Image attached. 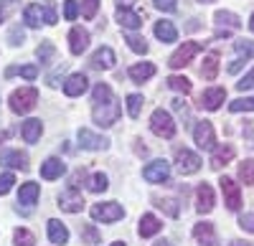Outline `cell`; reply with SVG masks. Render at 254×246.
Wrapping results in <instances>:
<instances>
[{
    "label": "cell",
    "instance_id": "6da1fadb",
    "mask_svg": "<svg viewBox=\"0 0 254 246\" xmlns=\"http://www.w3.org/2000/svg\"><path fill=\"white\" fill-rule=\"evenodd\" d=\"M120 112H122L120 101L112 94L110 84L99 81V84L94 87V92H92V117H94V125L97 127H112L115 122L120 119Z\"/></svg>",
    "mask_w": 254,
    "mask_h": 246
},
{
    "label": "cell",
    "instance_id": "7a4b0ae2",
    "mask_svg": "<svg viewBox=\"0 0 254 246\" xmlns=\"http://www.w3.org/2000/svg\"><path fill=\"white\" fill-rule=\"evenodd\" d=\"M38 101V92L33 87H20L10 94V109L15 114H28Z\"/></svg>",
    "mask_w": 254,
    "mask_h": 246
},
{
    "label": "cell",
    "instance_id": "3957f363",
    "mask_svg": "<svg viewBox=\"0 0 254 246\" xmlns=\"http://www.w3.org/2000/svg\"><path fill=\"white\" fill-rule=\"evenodd\" d=\"M150 130L163 140H173L176 137V122L165 109H155L150 117Z\"/></svg>",
    "mask_w": 254,
    "mask_h": 246
},
{
    "label": "cell",
    "instance_id": "277c9868",
    "mask_svg": "<svg viewBox=\"0 0 254 246\" xmlns=\"http://www.w3.org/2000/svg\"><path fill=\"white\" fill-rule=\"evenodd\" d=\"M201 44H198V41H186V44L171 56V58H168V66H171V69H183V66H188L190 64V61H193V56H198L201 53Z\"/></svg>",
    "mask_w": 254,
    "mask_h": 246
},
{
    "label": "cell",
    "instance_id": "5b68a950",
    "mask_svg": "<svg viewBox=\"0 0 254 246\" xmlns=\"http://www.w3.org/2000/svg\"><path fill=\"white\" fill-rule=\"evenodd\" d=\"M125 216V208L120 206V203L110 200V203H97V206H92V218L94 221H102V223H115Z\"/></svg>",
    "mask_w": 254,
    "mask_h": 246
},
{
    "label": "cell",
    "instance_id": "8992f818",
    "mask_svg": "<svg viewBox=\"0 0 254 246\" xmlns=\"http://www.w3.org/2000/svg\"><path fill=\"white\" fill-rule=\"evenodd\" d=\"M176 168H178L181 175H193V173L201 170V157L183 148V150L176 152Z\"/></svg>",
    "mask_w": 254,
    "mask_h": 246
},
{
    "label": "cell",
    "instance_id": "52a82bcc",
    "mask_svg": "<svg viewBox=\"0 0 254 246\" xmlns=\"http://www.w3.org/2000/svg\"><path fill=\"white\" fill-rule=\"evenodd\" d=\"M221 193H224V203L229 206V211H239L242 206V191H239V183H234L231 178H221L219 180Z\"/></svg>",
    "mask_w": 254,
    "mask_h": 246
},
{
    "label": "cell",
    "instance_id": "ba28073f",
    "mask_svg": "<svg viewBox=\"0 0 254 246\" xmlns=\"http://www.w3.org/2000/svg\"><path fill=\"white\" fill-rule=\"evenodd\" d=\"M142 178L147 183H168V178H171V165H168L165 160H153L150 165L142 168Z\"/></svg>",
    "mask_w": 254,
    "mask_h": 246
},
{
    "label": "cell",
    "instance_id": "9c48e42d",
    "mask_svg": "<svg viewBox=\"0 0 254 246\" xmlns=\"http://www.w3.org/2000/svg\"><path fill=\"white\" fill-rule=\"evenodd\" d=\"M193 140L201 150H214L216 148V135H214V125L211 122H198L196 130H193Z\"/></svg>",
    "mask_w": 254,
    "mask_h": 246
},
{
    "label": "cell",
    "instance_id": "30bf717a",
    "mask_svg": "<svg viewBox=\"0 0 254 246\" xmlns=\"http://www.w3.org/2000/svg\"><path fill=\"white\" fill-rule=\"evenodd\" d=\"M59 208L61 211H66V213H79L84 208V198L79 193V188H66L61 196H59Z\"/></svg>",
    "mask_w": 254,
    "mask_h": 246
},
{
    "label": "cell",
    "instance_id": "8fae6325",
    "mask_svg": "<svg viewBox=\"0 0 254 246\" xmlns=\"http://www.w3.org/2000/svg\"><path fill=\"white\" fill-rule=\"evenodd\" d=\"M214 20H216V26H219L216 38H226L229 31H237L242 26V20L237 18V13H231V10H216Z\"/></svg>",
    "mask_w": 254,
    "mask_h": 246
},
{
    "label": "cell",
    "instance_id": "7c38bea8",
    "mask_svg": "<svg viewBox=\"0 0 254 246\" xmlns=\"http://www.w3.org/2000/svg\"><path fill=\"white\" fill-rule=\"evenodd\" d=\"M221 101H226V89L224 87H214V89H206L198 97V107H203L208 112H216L221 107Z\"/></svg>",
    "mask_w": 254,
    "mask_h": 246
},
{
    "label": "cell",
    "instance_id": "4fadbf2b",
    "mask_svg": "<svg viewBox=\"0 0 254 246\" xmlns=\"http://www.w3.org/2000/svg\"><path fill=\"white\" fill-rule=\"evenodd\" d=\"M41 196V186L38 183H23L18 191V206H23V213H28L33 206H36V200Z\"/></svg>",
    "mask_w": 254,
    "mask_h": 246
},
{
    "label": "cell",
    "instance_id": "5bb4252c",
    "mask_svg": "<svg viewBox=\"0 0 254 246\" xmlns=\"http://www.w3.org/2000/svg\"><path fill=\"white\" fill-rule=\"evenodd\" d=\"M87 46H89V31L81 28V26H74L69 31V51L74 56H81L84 51H87Z\"/></svg>",
    "mask_w": 254,
    "mask_h": 246
},
{
    "label": "cell",
    "instance_id": "9a60e30c",
    "mask_svg": "<svg viewBox=\"0 0 254 246\" xmlns=\"http://www.w3.org/2000/svg\"><path fill=\"white\" fill-rule=\"evenodd\" d=\"M0 165L15 168V170H28V155L20 150H0Z\"/></svg>",
    "mask_w": 254,
    "mask_h": 246
},
{
    "label": "cell",
    "instance_id": "2e32d148",
    "mask_svg": "<svg viewBox=\"0 0 254 246\" xmlns=\"http://www.w3.org/2000/svg\"><path fill=\"white\" fill-rule=\"evenodd\" d=\"M214 203H216V198H214L211 186L208 183H201V186L196 188V211L198 213H211L214 211Z\"/></svg>",
    "mask_w": 254,
    "mask_h": 246
},
{
    "label": "cell",
    "instance_id": "e0dca14e",
    "mask_svg": "<svg viewBox=\"0 0 254 246\" xmlns=\"http://www.w3.org/2000/svg\"><path fill=\"white\" fill-rule=\"evenodd\" d=\"M89 89V79L84 74H71L66 81H64V94L66 97H81Z\"/></svg>",
    "mask_w": 254,
    "mask_h": 246
},
{
    "label": "cell",
    "instance_id": "ac0fdd59",
    "mask_svg": "<svg viewBox=\"0 0 254 246\" xmlns=\"http://www.w3.org/2000/svg\"><path fill=\"white\" fill-rule=\"evenodd\" d=\"M79 145L84 150H107L110 148V140L107 137H99L89 130H79Z\"/></svg>",
    "mask_w": 254,
    "mask_h": 246
},
{
    "label": "cell",
    "instance_id": "d6986e66",
    "mask_svg": "<svg viewBox=\"0 0 254 246\" xmlns=\"http://www.w3.org/2000/svg\"><path fill=\"white\" fill-rule=\"evenodd\" d=\"M46 15H49V8L38 5V3H33L23 10V20L28 28H41V23H46Z\"/></svg>",
    "mask_w": 254,
    "mask_h": 246
},
{
    "label": "cell",
    "instance_id": "ffe728a7",
    "mask_svg": "<svg viewBox=\"0 0 254 246\" xmlns=\"http://www.w3.org/2000/svg\"><path fill=\"white\" fill-rule=\"evenodd\" d=\"M117 23L122 28H127V31H137L142 26V15L135 13V10H130L127 5H120L117 8Z\"/></svg>",
    "mask_w": 254,
    "mask_h": 246
},
{
    "label": "cell",
    "instance_id": "44dd1931",
    "mask_svg": "<svg viewBox=\"0 0 254 246\" xmlns=\"http://www.w3.org/2000/svg\"><path fill=\"white\" fill-rule=\"evenodd\" d=\"M115 51L110 49V46H102V49H97L94 51V56H92V66L94 69H102V71H110L112 66H115Z\"/></svg>",
    "mask_w": 254,
    "mask_h": 246
},
{
    "label": "cell",
    "instance_id": "7402d4cb",
    "mask_svg": "<svg viewBox=\"0 0 254 246\" xmlns=\"http://www.w3.org/2000/svg\"><path fill=\"white\" fill-rule=\"evenodd\" d=\"M234 155H237V148H234V145H221V148H216L214 155H211V168L221 170L224 165H229V162L234 160Z\"/></svg>",
    "mask_w": 254,
    "mask_h": 246
},
{
    "label": "cell",
    "instance_id": "603a6c76",
    "mask_svg": "<svg viewBox=\"0 0 254 246\" xmlns=\"http://www.w3.org/2000/svg\"><path fill=\"white\" fill-rule=\"evenodd\" d=\"M66 173V165H64L61 157H49L44 165H41V178L44 180H56Z\"/></svg>",
    "mask_w": 254,
    "mask_h": 246
},
{
    "label": "cell",
    "instance_id": "cb8c5ba5",
    "mask_svg": "<svg viewBox=\"0 0 254 246\" xmlns=\"http://www.w3.org/2000/svg\"><path fill=\"white\" fill-rule=\"evenodd\" d=\"M193 236L201 241V246H219V239L214 234V223H196V229H193Z\"/></svg>",
    "mask_w": 254,
    "mask_h": 246
},
{
    "label": "cell",
    "instance_id": "d4e9b609",
    "mask_svg": "<svg viewBox=\"0 0 254 246\" xmlns=\"http://www.w3.org/2000/svg\"><path fill=\"white\" fill-rule=\"evenodd\" d=\"M160 229H163V223H160V218H158V216H153V213H145V216L140 218V226H137V231H140V236H142V239L155 236Z\"/></svg>",
    "mask_w": 254,
    "mask_h": 246
},
{
    "label": "cell",
    "instance_id": "484cf974",
    "mask_svg": "<svg viewBox=\"0 0 254 246\" xmlns=\"http://www.w3.org/2000/svg\"><path fill=\"white\" fill-rule=\"evenodd\" d=\"M130 79L135 81V84H142V81H147L150 76H155V66L150 64V61H142V64H135V66H130Z\"/></svg>",
    "mask_w": 254,
    "mask_h": 246
},
{
    "label": "cell",
    "instance_id": "4316f807",
    "mask_svg": "<svg viewBox=\"0 0 254 246\" xmlns=\"http://www.w3.org/2000/svg\"><path fill=\"white\" fill-rule=\"evenodd\" d=\"M49 239H51V244H56V246H64V244L69 241V229L64 226L61 221L51 218V221H49Z\"/></svg>",
    "mask_w": 254,
    "mask_h": 246
},
{
    "label": "cell",
    "instance_id": "83f0119b",
    "mask_svg": "<svg viewBox=\"0 0 254 246\" xmlns=\"http://www.w3.org/2000/svg\"><path fill=\"white\" fill-rule=\"evenodd\" d=\"M155 36L163 41V44H173V41H178V31H176V26L171 23V20H158L155 23Z\"/></svg>",
    "mask_w": 254,
    "mask_h": 246
},
{
    "label": "cell",
    "instance_id": "f1b7e54d",
    "mask_svg": "<svg viewBox=\"0 0 254 246\" xmlns=\"http://www.w3.org/2000/svg\"><path fill=\"white\" fill-rule=\"evenodd\" d=\"M201 76L206 81H214L219 76V56L216 53H208L203 56V64H201Z\"/></svg>",
    "mask_w": 254,
    "mask_h": 246
},
{
    "label": "cell",
    "instance_id": "f546056e",
    "mask_svg": "<svg viewBox=\"0 0 254 246\" xmlns=\"http://www.w3.org/2000/svg\"><path fill=\"white\" fill-rule=\"evenodd\" d=\"M44 132V125H41V119H26L23 127H20V135H23L26 142H36Z\"/></svg>",
    "mask_w": 254,
    "mask_h": 246
},
{
    "label": "cell",
    "instance_id": "4dcf8cb0",
    "mask_svg": "<svg viewBox=\"0 0 254 246\" xmlns=\"http://www.w3.org/2000/svg\"><path fill=\"white\" fill-rule=\"evenodd\" d=\"M36 56H38L41 64H51L54 56H56V46L51 44V41H44V44H41V46L36 49Z\"/></svg>",
    "mask_w": 254,
    "mask_h": 246
},
{
    "label": "cell",
    "instance_id": "1f68e13d",
    "mask_svg": "<svg viewBox=\"0 0 254 246\" xmlns=\"http://www.w3.org/2000/svg\"><path fill=\"white\" fill-rule=\"evenodd\" d=\"M168 87H171L173 92H181V94H188L190 89H193V84H190V79L186 76H168Z\"/></svg>",
    "mask_w": 254,
    "mask_h": 246
},
{
    "label": "cell",
    "instance_id": "d6a6232c",
    "mask_svg": "<svg viewBox=\"0 0 254 246\" xmlns=\"http://www.w3.org/2000/svg\"><path fill=\"white\" fill-rule=\"evenodd\" d=\"M239 178L244 180V186H254V157L239 162Z\"/></svg>",
    "mask_w": 254,
    "mask_h": 246
},
{
    "label": "cell",
    "instance_id": "836d02e7",
    "mask_svg": "<svg viewBox=\"0 0 254 246\" xmlns=\"http://www.w3.org/2000/svg\"><path fill=\"white\" fill-rule=\"evenodd\" d=\"M234 51L239 53V58L249 61V58L254 56V41H247V38H242V41H234Z\"/></svg>",
    "mask_w": 254,
    "mask_h": 246
},
{
    "label": "cell",
    "instance_id": "e575fe53",
    "mask_svg": "<svg viewBox=\"0 0 254 246\" xmlns=\"http://www.w3.org/2000/svg\"><path fill=\"white\" fill-rule=\"evenodd\" d=\"M142 97L140 94H127V114H130L132 119H137L140 117V109H142Z\"/></svg>",
    "mask_w": 254,
    "mask_h": 246
},
{
    "label": "cell",
    "instance_id": "d590c367",
    "mask_svg": "<svg viewBox=\"0 0 254 246\" xmlns=\"http://www.w3.org/2000/svg\"><path fill=\"white\" fill-rule=\"evenodd\" d=\"M107 186H110V183H107V175H104V173H94L92 178H89V191L92 193H104V191H107Z\"/></svg>",
    "mask_w": 254,
    "mask_h": 246
},
{
    "label": "cell",
    "instance_id": "8d00e7d4",
    "mask_svg": "<svg viewBox=\"0 0 254 246\" xmlns=\"http://www.w3.org/2000/svg\"><path fill=\"white\" fill-rule=\"evenodd\" d=\"M231 112H254V97H239L229 104Z\"/></svg>",
    "mask_w": 254,
    "mask_h": 246
},
{
    "label": "cell",
    "instance_id": "74e56055",
    "mask_svg": "<svg viewBox=\"0 0 254 246\" xmlns=\"http://www.w3.org/2000/svg\"><path fill=\"white\" fill-rule=\"evenodd\" d=\"M125 41H127V46H130L135 53H147V44H145V38H142V36H137V33H127Z\"/></svg>",
    "mask_w": 254,
    "mask_h": 246
},
{
    "label": "cell",
    "instance_id": "f35d334b",
    "mask_svg": "<svg viewBox=\"0 0 254 246\" xmlns=\"http://www.w3.org/2000/svg\"><path fill=\"white\" fill-rule=\"evenodd\" d=\"M13 241H15V246H33V244H36V236H33L28 229H15Z\"/></svg>",
    "mask_w": 254,
    "mask_h": 246
},
{
    "label": "cell",
    "instance_id": "ab89813d",
    "mask_svg": "<svg viewBox=\"0 0 254 246\" xmlns=\"http://www.w3.org/2000/svg\"><path fill=\"white\" fill-rule=\"evenodd\" d=\"M81 241L84 244H99L102 236H99V231L92 226V223H84V226H81Z\"/></svg>",
    "mask_w": 254,
    "mask_h": 246
},
{
    "label": "cell",
    "instance_id": "60d3db41",
    "mask_svg": "<svg viewBox=\"0 0 254 246\" xmlns=\"http://www.w3.org/2000/svg\"><path fill=\"white\" fill-rule=\"evenodd\" d=\"M18 10V0H0V23L8 20Z\"/></svg>",
    "mask_w": 254,
    "mask_h": 246
},
{
    "label": "cell",
    "instance_id": "b9f144b4",
    "mask_svg": "<svg viewBox=\"0 0 254 246\" xmlns=\"http://www.w3.org/2000/svg\"><path fill=\"white\" fill-rule=\"evenodd\" d=\"M23 41H26V31L20 28V26H13L8 31V44L10 46H23Z\"/></svg>",
    "mask_w": 254,
    "mask_h": 246
},
{
    "label": "cell",
    "instance_id": "7bdbcfd3",
    "mask_svg": "<svg viewBox=\"0 0 254 246\" xmlns=\"http://www.w3.org/2000/svg\"><path fill=\"white\" fill-rule=\"evenodd\" d=\"M97 10H99V0H81V15L87 20H92Z\"/></svg>",
    "mask_w": 254,
    "mask_h": 246
},
{
    "label": "cell",
    "instance_id": "ee69618b",
    "mask_svg": "<svg viewBox=\"0 0 254 246\" xmlns=\"http://www.w3.org/2000/svg\"><path fill=\"white\" fill-rule=\"evenodd\" d=\"M79 0H66V3H64V18L66 20H76V15H79Z\"/></svg>",
    "mask_w": 254,
    "mask_h": 246
},
{
    "label": "cell",
    "instance_id": "f6af8a7d",
    "mask_svg": "<svg viewBox=\"0 0 254 246\" xmlns=\"http://www.w3.org/2000/svg\"><path fill=\"white\" fill-rule=\"evenodd\" d=\"M155 206L163 208V211H168L173 218L178 216V206H176V200H171V198H155Z\"/></svg>",
    "mask_w": 254,
    "mask_h": 246
},
{
    "label": "cell",
    "instance_id": "bcb514c9",
    "mask_svg": "<svg viewBox=\"0 0 254 246\" xmlns=\"http://www.w3.org/2000/svg\"><path fill=\"white\" fill-rule=\"evenodd\" d=\"M15 183V175L13 173H0V196H5Z\"/></svg>",
    "mask_w": 254,
    "mask_h": 246
},
{
    "label": "cell",
    "instance_id": "7dc6e473",
    "mask_svg": "<svg viewBox=\"0 0 254 246\" xmlns=\"http://www.w3.org/2000/svg\"><path fill=\"white\" fill-rule=\"evenodd\" d=\"M237 89H239V92H249V89H254V69H252L242 81H237Z\"/></svg>",
    "mask_w": 254,
    "mask_h": 246
},
{
    "label": "cell",
    "instance_id": "c3c4849f",
    "mask_svg": "<svg viewBox=\"0 0 254 246\" xmlns=\"http://www.w3.org/2000/svg\"><path fill=\"white\" fill-rule=\"evenodd\" d=\"M239 226H242L244 231L254 234V213H244V216L239 218Z\"/></svg>",
    "mask_w": 254,
    "mask_h": 246
},
{
    "label": "cell",
    "instance_id": "681fc988",
    "mask_svg": "<svg viewBox=\"0 0 254 246\" xmlns=\"http://www.w3.org/2000/svg\"><path fill=\"white\" fill-rule=\"evenodd\" d=\"M18 74L23 76V79H28V81H33V79L38 76V69H36L33 64H28V66H20V69H18Z\"/></svg>",
    "mask_w": 254,
    "mask_h": 246
},
{
    "label": "cell",
    "instance_id": "f907efd6",
    "mask_svg": "<svg viewBox=\"0 0 254 246\" xmlns=\"http://www.w3.org/2000/svg\"><path fill=\"white\" fill-rule=\"evenodd\" d=\"M64 69H66V66H61V69H56L54 74H49V87H59V81H61V76H64Z\"/></svg>",
    "mask_w": 254,
    "mask_h": 246
},
{
    "label": "cell",
    "instance_id": "816d5d0a",
    "mask_svg": "<svg viewBox=\"0 0 254 246\" xmlns=\"http://www.w3.org/2000/svg\"><path fill=\"white\" fill-rule=\"evenodd\" d=\"M176 5H178V0H155V8L160 10H176Z\"/></svg>",
    "mask_w": 254,
    "mask_h": 246
},
{
    "label": "cell",
    "instance_id": "f5cc1de1",
    "mask_svg": "<svg viewBox=\"0 0 254 246\" xmlns=\"http://www.w3.org/2000/svg\"><path fill=\"white\" fill-rule=\"evenodd\" d=\"M173 107H176V112L186 119L188 117V109H186V104H183V99H173Z\"/></svg>",
    "mask_w": 254,
    "mask_h": 246
},
{
    "label": "cell",
    "instance_id": "db71d44e",
    "mask_svg": "<svg viewBox=\"0 0 254 246\" xmlns=\"http://www.w3.org/2000/svg\"><path fill=\"white\" fill-rule=\"evenodd\" d=\"M242 66H244V58H237L234 64H229V74H237Z\"/></svg>",
    "mask_w": 254,
    "mask_h": 246
},
{
    "label": "cell",
    "instance_id": "11a10c76",
    "mask_svg": "<svg viewBox=\"0 0 254 246\" xmlns=\"http://www.w3.org/2000/svg\"><path fill=\"white\" fill-rule=\"evenodd\" d=\"M153 246H171V241H165V239H163V241H155Z\"/></svg>",
    "mask_w": 254,
    "mask_h": 246
},
{
    "label": "cell",
    "instance_id": "9f6ffc18",
    "mask_svg": "<svg viewBox=\"0 0 254 246\" xmlns=\"http://www.w3.org/2000/svg\"><path fill=\"white\" fill-rule=\"evenodd\" d=\"M231 246H249L247 241H231Z\"/></svg>",
    "mask_w": 254,
    "mask_h": 246
},
{
    "label": "cell",
    "instance_id": "6f0895ef",
    "mask_svg": "<svg viewBox=\"0 0 254 246\" xmlns=\"http://www.w3.org/2000/svg\"><path fill=\"white\" fill-rule=\"evenodd\" d=\"M132 0H117V5H130Z\"/></svg>",
    "mask_w": 254,
    "mask_h": 246
},
{
    "label": "cell",
    "instance_id": "680465c9",
    "mask_svg": "<svg viewBox=\"0 0 254 246\" xmlns=\"http://www.w3.org/2000/svg\"><path fill=\"white\" fill-rule=\"evenodd\" d=\"M249 28L254 31V13H252V18H249Z\"/></svg>",
    "mask_w": 254,
    "mask_h": 246
},
{
    "label": "cell",
    "instance_id": "91938a15",
    "mask_svg": "<svg viewBox=\"0 0 254 246\" xmlns=\"http://www.w3.org/2000/svg\"><path fill=\"white\" fill-rule=\"evenodd\" d=\"M0 140H8V132H0Z\"/></svg>",
    "mask_w": 254,
    "mask_h": 246
},
{
    "label": "cell",
    "instance_id": "94428289",
    "mask_svg": "<svg viewBox=\"0 0 254 246\" xmlns=\"http://www.w3.org/2000/svg\"><path fill=\"white\" fill-rule=\"evenodd\" d=\"M198 3H214V0H198Z\"/></svg>",
    "mask_w": 254,
    "mask_h": 246
},
{
    "label": "cell",
    "instance_id": "6125c7cd",
    "mask_svg": "<svg viewBox=\"0 0 254 246\" xmlns=\"http://www.w3.org/2000/svg\"><path fill=\"white\" fill-rule=\"evenodd\" d=\"M112 246H125V244H122V241H120V244H112Z\"/></svg>",
    "mask_w": 254,
    "mask_h": 246
}]
</instances>
